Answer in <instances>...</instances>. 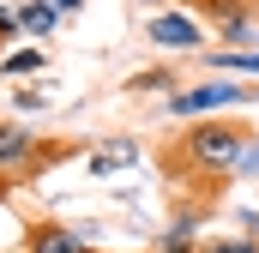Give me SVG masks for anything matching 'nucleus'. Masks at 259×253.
<instances>
[{
	"instance_id": "4",
	"label": "nucleus",
	"mask_w": 259,
	"mask_h": 253,
	"mask_svg": "<svg viewBox=\"0 0 259 253\" xmlns=\"http://www.w3.org/2000/svg\"><path fill=\"white\" fill-rule=\"evenodd\" d=\"M24 169H36V133L18 121H0V181H12Z\"/></svg>"
},
{
	"instance_id": "13",
	"label": "nucleus",
	"mask_w": 259,
	"mask_h": 253,
	"mask_svg": "<svg viewBox=\"0 0 259 253\" xmlns=\"http://www.w3.org/2000/svg\"><path fill=\"white\" fill-rule=\"evenodd\" d=\"M18 109H49V91H42V85H24V91H18Z\"/></svg>"
},
{
	"instance_id": "5",
	"label": "nucleus",
	"mask_w": 259,
	"mask_h": 253,
	"mask_svg": "<svg viewBox=\"0 0 259 253\" xmlns=\"http://www.w3.org/2000/svg\"><path fill=\"white\" fill-rule=\"evenodd\" d=\"M199 229H205V211H181V217L163 223V235L151 241V253H199V247H205Z\"/></svg>"
},
{
	"instance_id": "1",
	"label": "nucleus",
	"mask_w": 259,
	"mask_h": 253,
	"mask_svg": "<svg viewBox=\"0 0 259 253\" xmlns=\"http://www.w3.org/2000/svg\"><path fill=\"white\" fill-rule=\"evenodd\" d=\"M163 169L169 175H253L259 169V133L247 121H223V115H211V121H187V133L163 151Z\"/></svg>"
},
{
	"instance_id": "7",
	"label": "nucleus",
	"mask_w": 259,
	"mask_h": 253,
	"mask_svg": "<svg viewBox=\"0 0 259 253\" xmlns=\"http://www.w3.org/2000/svg\"><path fill=\"white\" fill-rule=\"evenodd\" d=\"M24 247H30V253H97L91 241H78V235H72V229H61V223H36Z\"/></svg>"
},
{
	"instance_id": "8",
	"label": "nucleus",
	"mask_w": 259,
	"mask_h": 253,
	"mask_svg": "<svg viewBox=\"0 0 259 253\" xmlns=\"http://www.w3.org/2000/svg\"><path fill=\"white\" fill-rule=\"evenodd\" d=\"M127 163H139V139H127V133H115L103 151H91V175H115V169H127Z\"/></svg>"
},
{
	"instance_id": "9",
	"label": "nucleus",
	"mask_w": 259,
	"mask_h": 253,
	"mask_svg": "<svg viewBox=\"0 0 259 253\" xmlns=\"http://www.w3.org/2000/svg\"><path fill=\"white\" fill-rule=\"evenodd\" d=\"M121 91H127V97H151V91H181V72H175V66H145V72H133Z\"/></svg>"
},
{
	"instance_id": "3",
	"label": "nucleus",
	"mask_w": 259,
	"mask_h": 253,
	"mask_svg": "<svg viewBox=\"0 0 259 253\" xmlns=\"http://www.w3.org/2000/svg\"><path fill=\"white\" fill-rule=\"evenodd\" d=\"M145 43H157L169 55H193L199 43H205V24H199L193 12H151L145 18Z\"/></svg>"
},
{
	"instance_id": "12",
	"label": "nucleus",
	"mask_w": 259,
	"mask_h": 253,
	"mask_svg": "<svg viewBox=\"0 0 259 253\" xmlns=\"http://www.w3.org/2000/svg\"><path fill=\"white\" fill-rule=\"evenodd\" d=\"M199 253H259V235H211Z\"/></svg>"
},
{
	"instance_id": "10",
	"label": "nucleus",
	"mask_w": 259,
	"mask_h": 253,
	"mask_svg": "<svg viewBox=\"0 0 259 253\" xmlns=\"http://www.w3.org/2000/svg\"><path fill=\"white\" fill-rule=\"evenodd\" d=\"M205 61L217 66V72H229V78H235V72H247V78H259V49H211Z\"/></svg>"
},
{
	"instance_id": "11",
	"label": "nucleus",
	"mask_w": 259,
	"mask_h": 253,
	"mask_svg": "<svg viewBox=\"0 0 259 253\" xmlns=\"http://www.w3.org/2000/svg\"><path fill=\"white\" fill-rule=\"evenodd\" d=\"M42 61H49V49H42V43H30V49H12V55L0 61V78H24V72H42Z\"/></svg>"
},
{
	"instance_id": "2",
	"label": "nucleus",
	"mask_w": 259,
	"mask_h": 253,
	"mask_svg": "<svg viewBox=\"0 0 259 253\" xmlns=\"http://www.w3.org/2000/svg\"><path fill=\"white\" fill-rule=\"evenodd\" d=\"M247 103H259L253 85L205 78V85H181V91H169V97H163V115H169V121H211V115H223V109H247Z\"/></svg>"
},
{
	"instance_id": "15",
	"label": "nucleus",
	"mask_w": 259,
	"mask_h": 253,
	"mask_svg": "<svg viewBox=\"0 0 259 253\" xmlns=\"http://www.w3.org/2000/svg\"><path fill=\"white\" fill-rule=\"evenodd\" d=\"M49 6H61L66 18H72V12H78V6H84V0H49Z\"/></svg>"
},
{
	"instance_id": "6",
	"label": "nucleus",
	"mask_w": 259,
	"mask_h": 253,
	"mask_svg": "<svg viewBox=\"0 0 259 253\" xmlns=\"http://www.w3.org/2000/svg\"><path fill=\"white\" fill-rule=\"evenodd\" d=\"M18 18H24V36L30 43H49L55 30H61V6H49V0H18Z\"/></svg>"
},
{
	"instance_id": "14",
	"label": "nucleus",
	"mask_w": 259,
	"mask_h": 253,
	"mask_svg": "<svg viewBox=\"0 0 259 253\" xmlns=\"http://www.w3.org/2000/svg\"><path fill=\"white\" fill-rule=\"evenodd\" d=\"M0 36H24V18H18V6H0Z\"/></svg>"
}]
</instances>
